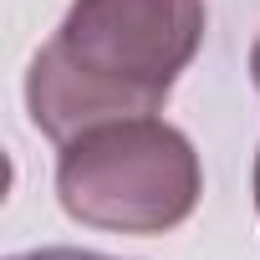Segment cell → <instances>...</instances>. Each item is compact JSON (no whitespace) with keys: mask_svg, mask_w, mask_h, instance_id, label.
<instances>
[{"mask_svg":"<svg viewBox=\"0 0 260 260\" xmlns=\"http://www.w3.org/2000/svg\"><path fill=\"white\" fill-rule=\"evenodd\" d=\"M204 41V0H72L26 72L31 122L72 143L102 122L153 117Z\"/></svg>","mask_w":260,"mask_h":260,"instance_id":"6da1fadb","label":"cell"},{"mask_svg":"<svg viewBox=\"0 0 260 260\" xmlns=\"http://www.w3.org/2000/svg\"><path fill=\"white\" fill-rule=\"evenodd\" d=\"M204 194L199 153L174 122L122 117L61 143L56 199L77 224L117 235H164Z\"/></svg>","mask_w":260,"mask_h":260,"instance_id":"7a4b0ae2","label":"cell"},{"mask_svg":"<svg viewBox=\"0 0 260 260\" xmlns=\"http://www.w3.org/2000/svg\"><path fill=\"white\" fill-rule=\"evenodd\" d=\"M11 260H122V255H102V250H67V245H56V250H31V255H11Z\"/></svg>","mask_w":260,"mask_h":260,"instance_id":"3957f363","label":"cell"},{"mask_svg":"<svg viewBox=\"0 0 260 260\" xmlns=\"http://www.w3.org/2000/svg\"><path fill=\"white\" fill-rule=\"evenodd\" d=\"M250 77H255V87H260V41H255V51H250Z\"/></svg>","mask_w":260,"mask_h":260,"instance_id":"277c9868","label":"cell"},{"mask_svg":"<svg viewBox=\"0 0 260 260\" xmlns=\"http://www.w3.org/2000/svg\"><path fill=\"white\" fill-rule=\"evenodd\" d=\"M255 214H260V153H255Z\"/></svg>","mask_w":260,"mask_h":260,"instance_id":"5b68a950","label":"cell"}]
</instances>
